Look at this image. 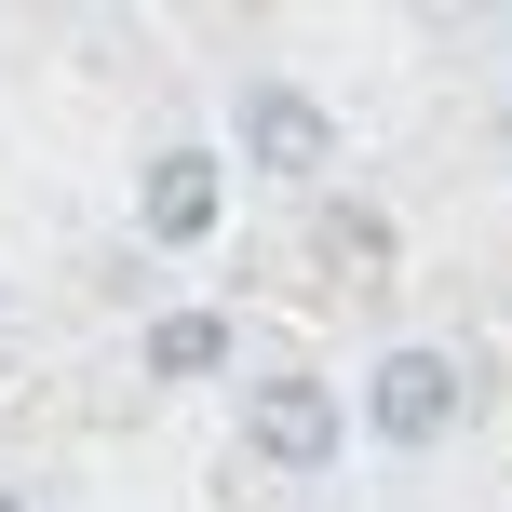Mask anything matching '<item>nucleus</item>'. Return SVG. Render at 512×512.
I'll use <instances>...</instances> for the list:
<instances>
[{
    "label": "nucleus",
    "instance_id": "3",
    "mask_svg": "<svg viewBox=\"0 0 512 512\" xmlns=\"http://www.w3.org/2000/svg\"><path fill=\"white\" fill-rule=\"evenodd\" d=\"M243 162L256 176H324L337 162V122H324V95H297V81H243Z\"/></svg>",
    "mask_w": 512,
    "mask_h": 512
},
{
    "label": "nucleus",
    "instance_id": "2",
    "mask_svg": "<svg viewBox=\"0 0 512 512\" xmlns=\"http://www.w3.org/2000/svg\"><path fill=\"white\" fill-rule=\"evenodd\" d=\"M243 445L270 472H324L337 445H351V405H337L324 378H256V405H243Z\"/></svg>",
    "mask_w": 512,
    "mask_h": 512
},
{
    "label": "nucleus",
    "instance_id": "1",
    "mask_svg": "<svg viewBox=\"0 0 512 512\" xmlns=\"http://www.w3.org/2000/svg\"><path fill=\"white\" fill-rule=\"evenodd\" d=\"M364 432L378 445H445L459 432V351H378V378H364Z\"/></svg>",
    "mask_w": 512,
    "mask_h": 512
},
{
    "label": "nucleus",
    "instance_id": "6",
    "mask_svg": "<svg viewBox=\"0 0 512 512\" xmlns=\"http://www.w3.org/2000/svg\"><path fill=\"white\" fill-rule=\"evenodd\" d=\"M0 512H27V486H0Z\"/></svg>",
    "mask_w": 512,
    "mask_h": 512
},
{
    "label": "nucleus",
    "instance_id": "5",
    "mask_svg": "<svg viewBox=\"0 0 512 512\" xmlns=\"http://www.w3.org/2000/svg\"><path fill=\"white\" fill-rule=\"evenodd\" d=\"M149 378H162V391L230 378V324H216V310H162V324H149Z\"/></svg>",
    "mask_w": 512,
    "mask_h": 512
},
{
    "label": "nucleus",
    "instance_id": "4",
    "mask_svg": "<svg viewBox=\"0 0 512 512\" xmlns=\"http://www.w3.org/2000/svg\"><path fill=\"white\" fill-rule=\"evenodd\" d=\"M216 203H230V189H216V149H162L149 189H135V230H149L162 256H189V243L216 230Z\"/></svg>",
    "mask_w": 512,
    "mask_h": 512
}]
</instances>
